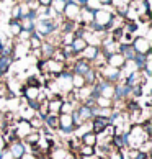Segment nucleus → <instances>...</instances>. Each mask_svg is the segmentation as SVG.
Returning a JSON list of instances; mask_svg holds the SVG:
<instances>
[{
	"mask_svg": "<svg viewBox=\"0 0 152 159\" xmlns=\"http://www.w3.org/2000/svg\"><path fill=\"white\" fill-rule=\"evenodd\" d=\"M147 139H150L144 133L141 125H131V128L126 131V149H141V146Z\"/></svg>",
	"mask_w": 152,
	"mask_h": 159,
	"instance_id": "1",
	"label": "nucleus"
},
{
	"mask_svg": "<svg viewBox=\"0 0 152 159\" xmlns=\"http://www.w3.org/2000/svg\"><path fill=\"white\" fill-rule=\"evenodd\" d=\"M62 20H64L62 15H59L56 20H36V23H34V33L39 34L43 39H46L54 31L59 30V23Z\"/></svg>",
	"mask_w": 152,
	"mask_h": 159,
	"instance_id": "2",
	"label": "nucleus"
},
{
	"mask_svg": "<svg viewBox=\"0 0 152 159\" xmlns=\"http://www.w3.org/2000/svg\"><path fill=\"white\" fill-rule=\"evenodd\" d=\"M113 16H115V10L111 7H102L93 13V23L106 31V28H108L110 23H111Z\"/></svg>",
	"mask_w": 152,
	"mask_h": 159,
	"instance_id": "3",
	"label": "nucleus"
},
{
	"mask_svg": "<svg viewBox=\"0 0 152 159\" xmlns=\"http://www.w3.org/2000/svg\"><path fill=\"white\" fill-rule=\"evenodd\" d=\"M72 72L69 69H66V70H62L61 74H57V75H54V82L57 84V87H59V90H61V93L64 95L66 92H69V90H72Z\"/></svg>",
	"mask_w": 152,
	"mask_h": 159,
	"instance_id": "4",
	"label": "nucleus"
},
{
	"mask_svg": "<svg viewBox=\"0 0 152 159\" xmlns=\"http://www.w3.org/2000/svg\"><path fill=\"white\" fill-rule=\"evenodd\" d=\"M131 46H132V49L136 51V54H147V52H150V49H152L150 39H147L145 36H142V34H136Z\"/></svg>",
	"mask_w": 152,
	"mask_h": 159,
	"instance_id": "5",
	"label": "nucleus"
},
{
	"mask_svg": "<svg viewBox=\"0 0 152 159\" xmlns=\"http://www.w3.org/2000/svg\"><path fill=\"white\" fill-rule=\"evenodd\" d=\"M98 74H100L102 79H105L110 84H118L119 82V69H116V67H111V66L105 64L103 67L98 69Z\"/></svg>",
	"mask_w": 152,
	"mask_h": 159,
	"instance_id": "6",
	"label": "nucleus"
},
{
	"mask_svg": "<svg viewBox=\"0 0 152 159\" xmlns=\"http://www.w3.org/2000/svg\"><path fill=\"white\" fill-rule=\"evenodd\" d=\"M131 97V87H128L124 82L115 84V93H113V102H126Z\"/></svg>",
	"mask_w": 152,
	"mask_h": 159,
	"instance_id": "7",
	"label": "nucleus"
},
{
	"mask_svg": "<svg viewBox=\"0 0 152 159\" xmlns=\"http://www.w3.org/2000/svg\"><path fill=\"white\" fill-rule=\"evenodd\" d=\"M74 121L72 115H59V125H57V131L61 134H72L74 133Z\"/></svg>",
	"mask_w": 152,
	"mask_h": 159,
	"instance_id": "8",
	"label": "nucleus"
},
{
	"mask_svg": "<svg viewBox=\"0 0 152 159\" xmlns=\"http://www.w3.org/2000/svg\"><path fill=\"white\" fill-rule=\"evenodd\" d=\"M7 149L11 152V156L15 159H21V156L28 152V146L23 143L21 139H15V141H11L10 144H7Z\"/></svg>",
	"mask_w": 152,
	"mask_h": 159,
	"instance_id": "9",
	"label": "nucleus"
},
{
	"mask_svg": "<svg viewBox=\"0 0 152 159\" xmlns=\"http://www.w3.org/2000/svg\"><path fill=\"white\" fill-rule=\"evenodd\" d=\"M79 15H80V5L77 3H66V8L62 11V18L69 20V21H75L79 23Z\"/></svg>",
	"mask_w": 152,
	"mask_h": 159,
	"instance_id": "10",
	"label": "nucleus"
},
{
	"mask_svg": "<svg viewBox=\"0 0 152 159\" xmlns=\"http://www.w3.org/2000/svg\"><path fill=\"white\" fill-rule=\"evenodd\" d=\"M41 95V87H30L26 84H23L20 87V97L26 98V102H30V100H38Z\"/></svg>",
	"mask_w": 152,
	"mask_h": 159,
	"instance_id": "11",
	"label": "nucleus"
},
{
	"mask_svg": "<svg viewBox=\"0 0 152 159\" xmlns=\"http://www.w3.org/2000/svg\"><path fill=\"white\" fill-rule=\"evenodd\" d=\"M33 131V128L30 125L28 120H23V118H18L15 121V133H16V138L18 139H23L26 134H30Z\"/></svg>",
	"mask_w": 152,
	"mask_h": 159,
	"instance_id": "12",
	"label": "nucleus"
},
{
	"mask_svg": "<svg viewBox=\"0 0 152 159\" xmlns=\"http://www.w3.org/2000/svg\"><path fill=\"white\" fill-rule=\"evenodd\" d=\"M13 57L11 56H2L0 54V79L5 80V75L10 72V69L13 67Z\"/></svg>",
	"mask_w": 152,
	"mask_h": 159,
	"instance_id": "13",
	"label": "nucleus"
},
{
	"mask_svg": "<svg viewBox=\"0 0 152 159\" xmlns=\"http://www.w3.org/2000/svg\"><path fill=\"white\" fill-rule=\"evenodd\" d=\"M57 125H59V115L57 113H49L43 116V126L44 128H49L51 131H57Z\"/></svg>",
	"mask_w": 152,
	"mask_h": 159,
	"instance_id": "14",
	"label": "nucleus"
},
{
	"mask_svg": "<svg viewBox=\"0 0 152 159\" xmlns=\"http://www.w3.org/2000/svg\"><path fill=\"white\" fill-rule=\"evenodd\" d=\"M93 13L95 11L87 8V7H80V15H79V25H84V26H89L93 23Z\"/></svg>",
	"mask_w": 152,
	"mask_h": 159,
	"instance_id": "15",
	"label": "nucleus"
},
{
	"mask_svg": "<svg viewBox=\"0 0 152 159\" xmlns=\"http://www.w3.org/2000/svg\"><path fill=\"white\" fill-rule=\"evenodd\" d=\"M46 69H48V74L51 75H57V74H61L62 70H66V64L64 62H57L54 59H48L46 61Z\"/></svg>",
	"mask_w": 152,
	"mask_h": 159,
	"instance_id": "16",
	"label": "nucleus"
},
{
	"mask_svg": "<svg viewBox=\"0 0 152 159\" xmlns=\"http://www.w3.org/2000/svg\"><path fill=\"white\" fill-rule=\"evenodd\" d=\"M98 52H100V48H98V46H90V44H87V48L80 52L79 57H82V59H85V61H89V62H93Z\"/></svg>",
	"mask_w": 152,
	"mask_h": 159,
	"instance_id": "17",
	"label": "nucleus"
},
{
	"mask_svg": "<svg viewBox=\"0 0 152 159\" xmlns=\"http://www.w3.org/2000/svg\"><path fill=\"white\" fill-rule=\"evenodd\" d=\"M108 125H110L108 118H103V116H95V118H92V131L97 133V134L102 133Z\"/></svg>",
	"mask_w": 152,
	"mask_h": 159,
	"instance_id": "18",
	"label": "nucleus"
},
{
	"mask_svg": "<svg viewBox=\"0 0 152 159\" xmlns=\"http://www.w3.org/2000/svg\"><path fill=\"white\" fill-rule=\"evenodd\" d=\"M75 111H77V115H79V118L82 120V123L90 121V120L93 118V115H92V108H90V107H87V105L79 103L77 107H75Z\"/></svg>",
	"mask_w": 152,
	"mask_h": 159,
	"instance_id": "19",
	"label": "nucleus"
},
{
	"mask_svg": "<svg viewBox=\"0 0 152 159\" xmlns=\"http://www.w3.org/2000/svg\"><path fill=\"white\" fill-rule=\"evenodd\" d=\"M41 59H44V61H48L52 57V54H54V51H56V46L54 44H51L48 43V41H43V44H41Z\"/></svg>",
	"mask_w": 152,
	"mask_h": 159,
	"instance_id": "20",
	"label": "nucleus"
},
{
	"mask_svg": "<svg viewBox=\"0 0 152 159\" xmlns=\"http://www.w3.org/2000/svg\"><path fill=\"white\" fill-rule=\"evenodd\" d=\"M124 64V57L121 56V52H113L106 57V66H111L116 69H121V66Z\"/></svg>",
	"mask_w": 152,
	"mask_h": 159,
	"instance_id": "21",
	"label": "nucleus"
},
{
	"mask_svg": "<svg viewBox=\"0 0 152 159\" xmlns=\"http://www.w3.org/2000/svg\"><path fill=\"white\" fill-rule=\"evenodd\" d=\"M39 139H41V131H39V129H33V131L30 134H26V136L23 138L21 141L28 146V148H31V146H36L38 144Z\"/></svg>",
	"mask_w": 152,
	"mask_h": 159,
	"instance_id": "22",
	"label": "nucleus"
},
{
	"mask_svg": "<svg viewBox=\"0 0 152 159\" xmlns=\"http://www.w3.org/2000/svg\"><path fill=\"white\" fill-rule=\"evenodd\" d=\"M69 157V151L66 148H61V146H56L48 152V159H67Z\"/></svg>",
	"mask_w": 152,
	"mask_h": 159,
	"instance_id": "23",
	"label": "nucleus"
},
{
	"mask_svg": "<svg viewBox=\"0 0 152 159\" xmlns=\"http://www.w3.org/2000/svg\"><path fill=\"white\" fill-rule=\"evenodd\" d=\"M62 102H64L62 95H54L52 98H49V102H48V108H49L51 113H57V115H59V110H61Z\"/></svg>",
	"mask_w": 152,
	"mask_h": 159,
	"instance_id": "24",
	"label": "nucleus"
},
{
	"mask_svg": "<svg viewBox=\"0 0 152 159\" xmlns=\"http://www.w3.org/2000/svg\"><path fill=\"white\" fill-rule=\"evenodd\" d=\"M7 31H8V34L11 38H16L20 34V31H21V26H20V20H8V23H7Z\"/></svg>",
	"mask_w": 152,
	"mask_h": 159,
	"instance_id": "25",
	"label": "nucleus"
},
{
	"mask_svg": "<svg viewBox=\"0 0 152 159\" xmlns=\"http://www.w3.org/2000/svg\"><path fill=\"white\" fill-rule=\"evenodd\" d=\"M118 52H121V56L124 57V61H132L134 56H136V51L132 49L131 44H119V51Z\"/></svg>",
	"mask_w": 152,
	"mask_h": 159,
	"instance_id": "26",
	"label": "nucleus"
},
{
	"mask_svg": "<svg viewBox=\"0 0 152 159\" xmlns=\"http://www.w3.org/2000/svg\"><path fill=\"white\" fill-rule=\"evenodd\" d=\"M79 139H80V144L93 146V148L97 146V133H93V131H89V133L82 134V136H80Z\"/></svg>",
	"mask_w": 152,
	"mask_h": 159,
	"instance_id": "27",
	"label": "nucleus"
},
{
	"mask_svg": "<svg viewBox=\"0 0 152 159\" xmlns=\"http://www.w3.org/2000/svg\"><path fill=\"white\" fill-rule=\"evenodd\" d=\"M71 48H72V51H74V54H75V56H80V52L87 48V43H85V39H84V38H74L72 44H71Z\"/></svg>",
	"mask_w": 152,
	"mask_h": 159,
	"instance_id": "28",
	"label": "nucleus"
},
{
	"mask_svg": "<svg viewBox=\"0 0 152 159\" xmlns=\"http://www.w3.org/2000/svg\"><path fill=\"white\" fill-rule=\"evenodd\" d=\"M98 77H100V74H98V70L92 67V69L89 70V72H87V74L84 75V79H85V85H89V87L95 85V82L98 80Z\"/></svg>",
	"mask_w": 152,
	"mask_h": 159,
	"instance_id": "29",
	"label": "nucleus"
},
{
	"mask_svg": "<svg viewBox=\"0 0 152 159\" xmlns=\"http://www.w3.org/2000/svg\"><path fill=\"white\" fill-rule=\"evenodd\" d=\"M43 38L39 36V34H36V33H31V38L28 39V48H30V51L31 49H39L41 48V44H43Z\"/></svg>",
	"mask_w": 152,
	"mask_h": 159,
	"instance_id": "30",
	"label": "nucleus"
},
{
	"mask_svg": "<svg viewBox=\"0 0 152 159\" xmlns=\"http://www.w3.org/2000/svg\"><path fill=\"white\" fill-rule=\"evenodd\" d=\"M123 31L124 33H129L132 36H136V33L139 31V23L137 21H126L123 23Z\"/></svg>",
	"mask_w": 152,
	"mask_h": 159,
	"instance_id": "31",
	"label": "nucleus"
},
{
	"mask_svg": "<svg viewBox=\"0 0 152 159\" xmlns=\"http://www.w3.org/2000/svg\"><path fill=\"white\" fill-rule=\"evenodd\" d=\"M77 152L80 157H90V156H95V148L93 146H87V144H80Z\"/></svg>",
	"mask_w": 152,
	"mask_h": 159,
	"instance_id": "32",
	"label": "nucleus"
},
{
	"mask_svg": "<svg viewBox=\"0 0 152 159\" xmlns=\"http://www.w3.org/2000/svg\"><path fill=\"white\" fill-rule=\"evenodd\" d=\"M79 103H74V102H66L64 100L62 105H61V110H59V115H71L72 111L75 110V107H77Z\"/></svg>",
	"mask_w": 152,
	"mask_h": 159,
	"instance_id": "33",
	"label": "nucleus"
},
{
	"mask_svg": "<svg viewBox=\"0 0 152 159\" xmlns=\"http://www.w3.org/2000/svg\"><path fill=\"white\" fill-rule=\"evenodd\" d=\"M34 23H36V20H31V18H28V16H23V18L20 20V26H21V30L34 31Z\"/></svg>",
	"mask_w": 152,
	"mask_h": 159,
	"instance_id": "34",
	"label": "nucleus"
},
{
	"mask_svg": "<svg viewBox=\"0 0 152 159\" xmlns=\"http://www.w3.org/2000/svg\"><path fill=\"white\" fill-rule=\"evenodd\" d=\"M82 87H85V79H84V75L74 74V75H72V89H74V90H79V89H82Z\"/></svg>",
	"mask_w": 152,
	"mask_h": 159,
	"instance_id": "35",
	"label": "nucleus"
},
{
	"mask_svg": "<svg viewBox=\"0 0 152 159\" xmlns=\"http://www.w3.org/2000/svg\"><path fill=\"white\" fill-rule=\"evenodd\" d=\"M66 0H52V3H51V8L56 11L57 15H62V11L64 8H66Z\"/></svg>",
	"mask_w": 152,
	"mask_h": 159,
	"instance_id": "36",
	"label": "nucleus"
},
{
	"mask_svg": "<svg viewBox=\"0 0 152 159\" xmlns=\"http://www.w3.org/2000/svg\"><path fill=\"white\" fill-rule=\"evenodd\" d=\"M95 105L100 107V108H108V107H113V100L111 98H105V97H97Z\"/></svg>",
	"mask_w": 152,
	"mask_h": 159,
	"instance_id": "37",
	"label": "nucleus"
},
{
	"mask_svg": "<svg viewBox=\"0 0 152 159\" xmlns=\"http://www.w3.org/2000/svg\"><path fill=\"white\" fill-rule=\"evenodd\" d=\"M28 121H30V125H31L33 129H41V128H43V118H41V116H38L36 113H34Z\"/></svg>",
	"mask_w": 152,
	"mask_h": 159,
	"instance_id": "38",
	"label": "nucleus"
},
{
	"mask_svg": "<svg viewBox=\"0 0 152 159\" xmlns=\"http://www.w3.org/2000/svg\"><path fill=\"white\" fill-rule=\"evenodd\" d=\"M137 16H139V15H137V11L129 5V7H128V10H126L124 20H126V21H137Z\"/></svg>",
	"mask_w": 152,
	"mask_h": 159,
	"instance_id": "39",
	"label": "nucleus"
},
{
	"mask_svg": "<svg viewBox=\"0 0 152 159\" xmlns=\"http://www.w3.org/2000/svg\"><path fill=\"white\" fill-rule=\"evenodd\" d=\"M74 41V33H61V46H71Z\"/></svg>",
	"mask_w": 152,
	"mask_h": 159,
	"instance_id": "40",
	"label": "nucleus"
},
{
	"mask_svg": "<svg viewBox=\"0 0 152 159\" xmlns=\"http://www.w3.org/2000/svg\"><path fill=\"white\" fill-rule=\"evenodd\" d=\"M25 84L30 87H41V75H28Z\"/></svg>",
	"mask_w": 152,
	"mask_h": 159,
	"instance_id": "41",
	"label": "nucleus"
},
{
	"mask_svg": "<svg viewBox=\"0 0 152 159\" xmlns=\"http://www.w3.org/2000/svg\"><path fill=\"white\" fill-rule=\"evenodd\" d=\"M106 159H126L124 151H118V149H111L106 154Z\"/></svg>",
	"mask_w": 152,
	"mask_h": 159,
	"instance_id": "42",
	"label": "nucleus"
},
{
	"mask_svg": "<svg viewBox=\"0 0 152 159\" xmlns=\"http://www.w3.org/2000/svg\"><path fill=\"white\" fill-rule=\"evenodd\" d=\"M10 18H11V20H20V18H21V11H20V5H18V3L11 5V10H10Z\"/></svg>",
	"mask_w": 152,
	"mask_h": 159,
	"instance_id": "43",
	"label": "nucleus"
},
{
	"mask_svg": "<svg viewBox=\"0 0 152 159\" xmlns=\"http://www.w3.org/2000/svg\"><path fill=\"white\" fill-rule=\"evenodd\" d=\"M8 95V84L7 80L0 79V98H7Z\"/></svg>",
	"mask_w": 152,
	"mask_h": 159,
	"instance_id": "44",
	"label": "nucleus"
},
{
	"mask_svg": "<svg viewBox=\"0 0 152 159\" xmlns=\"http://www.w3.org/2000/svg\"><path fill=\"white\" fill-rule=\"evenodd\" d=\"M84 7L90 8V10H93V11H97L98 8H102V5H100V2H98V0H87V3L84 5Z\"/></svg>",
	"mask_w": 152,
	"mask_h": 159,
	"instance_id": "45",
	"label": "nucleus"
},
{
	"mask_svg": "<svg viewBox=\"0 0 152 159\" xmlns=\"http://www.w3.org/2000/svg\"><path fill=\"white\" fill-rule=\"evenodd\" d=\"M131 0H111V8L116 10L119 7H126V5H129Z\"/></svg>",
	"mask_w": 152,
	"mask_h": 159,
	"instance_id": "46",
	"label": "nucleus"
},
{
	"mask_svg": "<svg viewBox=\"0 0 152 159\" xmlns=\"http://www.w3.org/2000/svg\"><path fill=\"white\" fill-rule=\"evenodd\" d=\"M0 159H15L13 156H11V152L5 148V149H2L0 151Z\"/></svg>",
	"mask_w": 152,
	"mask_h": 159,
	"instance_id": "47",
	"label": "nucleus"
},
{
	"mask_svg": "<svg viewBox=\"0 0 152 159\" xmlns=\"http://www.w3.org/2000/svg\"><path fill=\"white\" fill-rule=\"evenodd\" d=\"M36 2L39 3V7H51L52 0H36Z\"/></svg>",
	"mask_w": 152,
	"mask_h": 159,
	"instance_id": "48",
	"label": "nucleus"
},
{
	"mask_svg": "<svg viewBox=\"0 0 152 159\" xmlns=\"http://www.w3.org/2000/svg\"><path fill=\"white\" fill-rule=\"evenodd\" d=\"M102 7H111V0H98Z\"/></svg>",
	"mask_w": 152,
	"mask_h": 159,
	"instance_id": "49",
	"label": "nucleus"
},
{
	"mask_svg": "<svg viewBox=\"0 0 152 159\" xmlns=\"http://www.w3.org/2000/svg\"><path fill=\"white\" fill-rule=\"evenodd\" d=\"M21 159H34V154H31V152H26V154H23Z\"/></svg>",
	"mask_w": 152,
	"mask_h": 159,
	"instance_id": "50",
	"label": "nucleus"
},
{
	"mask_svg": "<svg viewBox=\"0 0 152 159\" xmlns=\"http://www.w3.org/2000/svg\"><path fill=\"white\" fill-rule=\"evenodd\" d=\"M3 128H5V125H3V120H2V111H0V133L3 131Z\"/></svg>",
	"mask_w": 152,
	"mask_h": 159,
	"instance_id": "51",
	"label": "nucleus"
},
{
	"mask_svg": "<svg viewBox=\"0 0 152 159\" xmlns=\"http://www.w3.org/2000/svg\"><path fill=\"white\" fill-rule=\"evenodd\" d=\"M5 148H7V144L3 143V139H2V136H0V151H2V149H5Z\"/></svg>",
	"mask_w": 152,
	"mask_h": 159,
	"instance_id": "52",
	"label": "nucleus"
},
{
	"mask_svg": "<svg viewBox=\"0 0 152 159\" xmlns=\"http://www.w3.org/2000/svg\"><path fill=\"white\" fill-rule=\"evenodd\" d=\"M75 2H77V5H80V7H84L87 3V0H75Z\"/></svg>",
	"mask_w": 152,
	"mask_h": 159,
	"instance_id": "53",
	"label": "nucleus"
},
{
	"mask_svg": "<svg viewBox=\"0 0 152 159\" xmlns=\"http://www.w3.org/2000/svg\"><path fill=\"white\" fill-rule=\"evenodd\" d=\"M20 2H30V0H20Z\"/></svg>",
	"mask_w": 152,
	"mask_h": 159,
	"instance_id": "54",
	"label": "nucleus"
},
{
	"mask_svg": "<svg viewBox=\"0 0 152 159\" xmlns=\"http://www.w3.org/2000/svg\"><path fill=\"white\" fill-rule=\"evenodd\" d=\"M103 159H106V157H103Z\"/></svg>",
	"mask_w": 152,
	"mask_h": 159,
	"instance_id": "55",
	"label": "nucleus"
},
{
	"mask_svg": "<svg viewBox=\"0 0 152 159\" xmlns=\"http://www.w3.org/2000/svg\"><path fill=\"white\" fill-rule=\"evenodd\" d=\"M0 15H2V13H0Z\"/></svg>",
	"mask_w": 152,
	"mask_h": 159,
	"instance_id": "56",
	"label": "nucleus"
},
{
	"mask_svg": "<svg viewBox=\"0 0 152 159\" xmlns=\"http://www.w3.org/2000/svg\"><path fill=\"white\" fill-rule=\"evenodd\" d=\"M149 159H150V157H149Z\"/></svg>",
	"mask_w": 152,
	"mask_h": 159,
	"instance_id": "57",
	"label": "nucleus"
}]
</instances>
